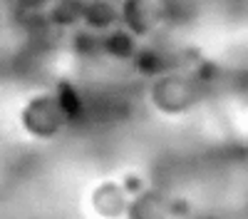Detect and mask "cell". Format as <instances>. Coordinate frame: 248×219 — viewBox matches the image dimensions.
<instances>
[{"instance_id":"cell-6","label":"cell","mask_w":248,"mask_h":219,"mask_svg":"<svg viewBox=\"0 0 248 219\" xmlns=\"http://www.w3.org/2000/svg\"><path fill=\"white\" fill-rule=\"evenodd\" d=\"M55 100H57V105L62 107V112H65V117H70V115H75L79 110V97L75 95V90L70 85H62Z\"/></svg>"},{"instance_id":"cell-2","label":"cell","mask_w":248,"mask_h":219,"mask_svg":"<svg viewBox=\"0 0 248 219\" xmlns=\"http://www.w3.org/2000/svg\"><path fill=\"white\" fill-rule=\"evenodd\" d=\"M82 20L90 25V28H109L114 23V8L109 3H105V0H92L90 5L82 8Z\"/></svg>"},{"instance_id":"cell-5","label":"cell","mask_w":248,"mask_h":219,"mask_svg":"<svg viewBox=\"0 0 248 219\" xmlns=\"http://www.w3.org/2000/svg\"><path fill=\"white\" fill-rule=\"evenodd\" d=\"M105 48H107V52H112L117 57H124V55L132 52V37L127 33H112L105 40Z\"/></svg>"},{"instance_id":"cell-4","label":"cell","mask_w":248,"mask_h":219,"mask_svg":"<svg viewBox=\"0 0 248 219\" xmlns=\"http://www.w3.org/2000/svg\"><path fill=\"white\" fill-rule=\"evenodd\" d=\"M79 17H82V5L75 0H60L52 10V20L57 25H72Z\"/></svg>"},{"instance_id":"cell-1","label":"cell","mask_w":248,"mask_h":219,"mask_svg":"<svg viewBox=\"0 0 248 219\" xmlns=\"http://www.w3.org/2000/svg\"><path fill=\"white\" fill-rule=\"evenodd\" d=\"M65 112L57 105V100L50 95L32 97L28 107L23 110V127L35 137H52L62 125H65Z\"/></svg>"},{"instance_id":"cell-3","label":"cell","mask_w":248,"mask_h":219,"mask_svg":"<svg viewBox=\"0 0 248 219\" xmlns=\"http://www.w3.org/2000/svg\"><path fill=\"white\" fill-rule=\"evenodd\" d=\"M159 95H161V105L167 102V107L171 105H186L189 102V87H186L181 80H167L161 87H159Z\"/></svg>"}]
</instances>
